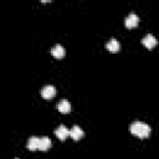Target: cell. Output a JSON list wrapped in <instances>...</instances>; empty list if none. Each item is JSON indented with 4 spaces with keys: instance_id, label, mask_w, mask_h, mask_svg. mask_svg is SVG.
Here are the masks:
<instances>
[{
    "instance_id": "obj_5",
    "label": "cell",
    "mask_w": 159,
    "mask_h": 159,
    "mask_svg": "<svg viewBox=\"0 0 159 159\" xmlns=\"http://www.w3.org/2000/svg\"><path fill=\"white\" fill-rule=\"evenodd\" d=\"M56 94V89L53 86H45L42 89H41V96L45 98V99H51L52 97H55Z\"/></svg>"
},
{
    "instance_id": "obj_4",
    "label": "cell",
    "mask_w": 159,
    "mask_h": 159,
    "mask_svg": "<svg viewBox=\"0 0 159 159\" xmlns=\"http://www.w3.org/2000/svg\"><path fill=\"white\" fill-rule=\"evenodd\" d=\"M55 134H56V137H57L60 140H65V139L70 135V130L66 128V125L61 124V125H58V127L55 129Z\"/></svg>"
},
{
    "instance_id": "obj_7",
    "label": "cell",
    "mask_w": 159,
    "mask_h": 159,
    "mask_svg": "<svg viewBox=\"0 0 159 159\" xmlns=\"http://www.w3.org/2000/svg\"><path fill=\"white\" fill-rule=\"evenodd\" d=\"M106 48H107L109 52H118V51L120 50V45H119V42H118L116 39H112V40H109V41L107 42Z\"/></svg>"
},
{
    "instance_id": "obj_3",
    "label": "cell",
    "mask_w": 159,
    "mask_h": 159,
    "mask_svg": "<svg viewBox=\"0 0 159 159\" xmlns=\"http://www.w3.org/2000/svg\"><path fill=\"white\" fill-rule=\"evenodd\" d=\"M138 22H139V17H138L135 14H129V15L125 17V20H124V25H125L127 29H133V27H135V26L138 25Z\"/></svg>"
},
{
    "instance_id": "obj_8",
    "label": "cell",
    "mask_w": 159,
    "mask_h": 159,
    "mask_svg": "<svg viewBox=\"0 0 159 159\" xmlns=\"http://www.w3.org/2000/svg\"><path fill=\"white\" fill-rule=\"evenodd\" d=\"M57 109H58V112H60V113H63V114L70 113V112H71V104H70V102H68V101L62 99V101L57 104Z\"/></svg>"
},
{
    "instance_id": "obj_10",
    "label": "cell",
    "mask_w": 159,
    "mask_h": 159,
    "mask_svg": "<svg viewBox=\"0 0 159 159\" xmlns=\"http://www.w3.org/2000/svg\"><path fill=\"white\" fill-rule=\"evenodd\" d=\"M40 147V138L37 137H30L27 140V149L29 150H36Z\"/></svg>"
},
{
    "instance_id": "obj_1",
    "label": "cell",
    "mask_w": 159,
    "mask_h": 159,
    "mask_svg": "<svg viewBox=\"0 0 159 159\" xmlns=\"http://www.w3.org/2000/svg\"><path fill=\"white\" fill-rule=\"evenodd\" d=\"M129 130L133 135L138 138H147L150 134V127L144 122H134L130 124Z\"/></svg>"
},
{
    "instance_id": "obj_11",
    "label": "cell",
    "mask_w": 159,
    "mask_h": 159,
    "mask_svg": "<svg viewBox=\"0 0 159 159\" xmlns=\"http://www.w3.org/2000/svg\"><path fill=\"white\" fill-rule=\"evenodd\" d=\"M50 147H51V139L48 138V137H42V138H40V147H39V149L40 150H47V149H50Z\"/></svg>"
},
{
    "instance_id": "obj_9",
    "label": "cell",
    "mask_w": 159,
    "mask_h": 159,
    "mask_svg": "<svg viewBox=\"0 0 159 159\" xmlns=\"http://www.w3.org/2000/svg\"><path fill=\"white\" fill-rule=\"evenodd\" d=\"M51 55L55 57V58H62L65 56V48L61 46V45H56L55 47L51 48Z\"/></svg>"
},
{
    "instance_id": "obj_2",
    "label": "cell",
    "mask_w": 159,
    "mask_h": 159,
    "mask_svg": "<svg viewBox=\"0 0 159 159\" xmlns=\"http://www.w3.org/2000/svg\"><path fill=\"white\" fill-rule=\"evenodd\" d=\"M142 43L147 47V48H149V50H152V48H154L157 45H158V40L153 36V35H147V36H144L143 39H142Z\"/></svg>"
},
{
    "instance_id": "obj_6",
    "label": "cell",
    "mask_w": 159,
    "mask_h": 159,
    "mask_svg": "<svg viewBox=\"0 0 159 159\" xmlns=\"http://www.w3.org/2000/svg\"><path fill=\"white\" fill-rule=\"evenodd\" d=\"M83 130L78 127V125H73L71 129H70V137L73 139V140H80L82 137H83Z\"/></svg>"
}]
</instances>
